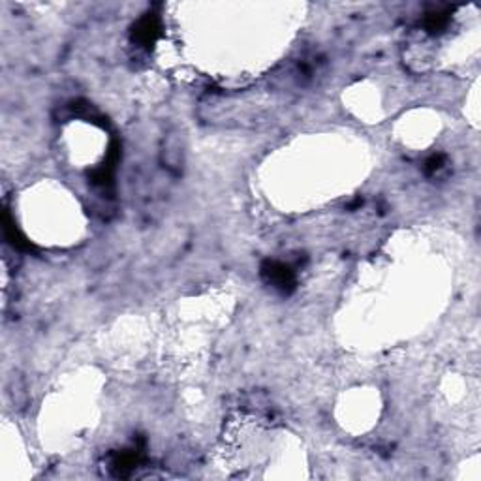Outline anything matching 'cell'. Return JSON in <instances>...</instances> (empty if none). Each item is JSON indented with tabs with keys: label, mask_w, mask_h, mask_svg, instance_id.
Here are the masks:
<instances>
[{
	"label": "cell",
	"mask_w": 481,
	"mask_h": 481,
	"mask_svg": "<svg viewBox=\"0 0 481 481\" xmlns=\"http://www.w3.org/2000/svg\"><path fill=\"white\" fill-rule=\"evenodd\" d=\"M263 275L267 276L269 282H271L275 288L286 289L294 284V273H291V269L286 267L284 263L271 261V263H267V267L263 269Z\"/></svg>",
	"instance_id": "cell-1"
}]
</instances>
